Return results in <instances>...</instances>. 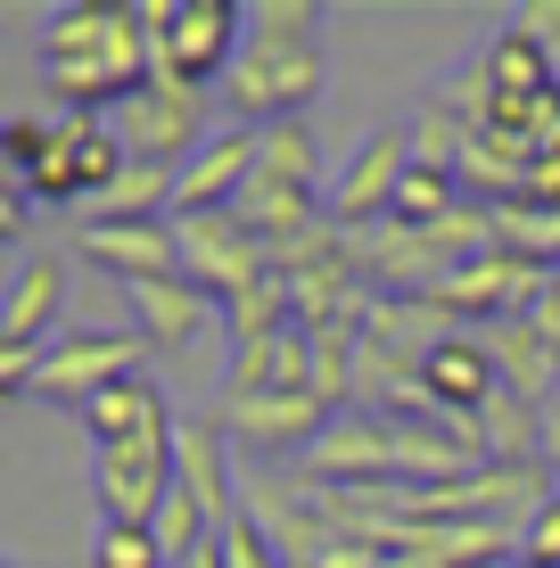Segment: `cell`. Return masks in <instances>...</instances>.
<instances>
[{"label":"cell","mask_w":560,"mask_h":568,"mask_svg":"<svg viewBox=\"0 0 560 568\" xmlns=\"http://www.w3.org/2000/svg\"><path fill=\"white\" fill-rule=\"evenodd\" d=\"M487 346H495V363H503V387L511 396H544L552 387V363H560V338L544 322H503V329H487Z\"/></svg>","instance_id":"ac0fdd59"},{"label":"cell","mask_w":560,"mask_h":568,"mask_svg":"<svg viewBox=\"0 0 560 568\" xmlns=\"http://www.w3.org/2000/svg\"><path fill=\"white\" fill-rule=\"evenodd\" d=\"M83 428H91V445H141V437H173V413H165L157 379L132 371V379H115L108 396L83 404Z\"/></svg>","instance_id":"5bb4252c"},{"label":"cell","mask_w":560,"mask_h":568,"mask_svg":"<svg viewBox=\"0 0 560 568\" xmlns=\"http://www.w3.org/2000/svg\"><path fill=\"white\" fill-rule=\"evenodd\" d=\"M141 17H149V42H157V83H182V91L223 83L247 42L240 0H141Z\"/></svg>","instance_id":"3957f363"},{"label":"cell","mask_w":560,"mask_h":568,"mask_svg":"<svg viewBox=\"0 0 560 568\" xmlns=\"http://www.w3.org/2000/svg\"><path fill=\"white\" fill-rule=\"evenodd\" d=\"M206 313H215V297H206L198 281H141L132 288V322H141V338L149 346H190L206 329Z\"/></svg>","instance_id":"2e32d148"},{"label":"cell","mask_w":560,"mask_h":568,"mask_svg":"<svg viewBox=\"0 0 560 568\" xmlns=\"http://www.w3.org/2000/svg\"><path fill=\"white\" fill-rule=\"evenodd\" d=\"M454 206H461V182H454L446 165H420V156H413V165H404V190H396V214H388V223L429 231V223H446Z\"/></svg>","instance_id":"7402d4cb"},{"label":"cell","mask_w":560,"mask_h":568,"mask_svg":"<svg viewBox=\"0 0 560 568\" xmlns=\"http://www.w3.org/2000/svg\"><path fill=\"white\" fill-rule=\"evenodd\" d=\"M413 379L446 420H487V404L503 396V363H495V346L470 338V329H437V338L420 346Z\"/></svg>","instance_id":"9c48e42d"},{"label":"cell","mask_w":560,"mask_h":568,"mask_svg":"<svg viewBox=\"0 0 560 568\" xmlns=\"http://www.w3.org/2000/svg\"><path fill=\"white\" fill-rule=\"evenodd\" d=\"M519 560H536V568H560V495L536 511L528 527H519Z\"/></svg>","instance_id":"4316f807"},{"label":"cell","mask_w":560,"mask_h":568,"mask_svg":"<svg viewBox=\"0 0 560 568\" xmlns=\"http://www.w3.org/2000/svg\"><path fill=\"white\" fill-rule=\"evenodd\" d=\"M552 281H560L552 264H536V256H519V247L495 240V247H478L470 264H454L420 305H446V313H470V322H495V313H528V305H544V297H552Z\"/></svg>","instance_id":"52a82bcc"},{"label":"cell","mask_w":560,"mask_h":568,"mask_svg":"<svg viewBox=\"0 0 560 568\" xmlns=\"http://www.w3.org/2000/svg\"><path fill=\"white\" fill-rule=\"evenodd\" d=\"M487 74H495V91H560L544 33H528L519 17H511L503 33H495V42H487Z\"/></svg>","instance_id":"ffe728a7"},{"label":"cell","mask_w":560,"mask_h":568,"mask_svg":"<svg viewBox=\"0 0 560 568\" xmlns=\"http://www.w3.org/2000/svg\"><path fill=\"white\" fill-rule=\"evenodd\" d=\"M503 568H536V560H503Z\"/></svg>","instance_id":"f1b7e54d"},{"label":"cell","mask_w":560,"mask_h":568,"mask_svg":"<svg viewBox=\"0 0 560 568\" xmlns=\"http://www.w3.org/2000/svg\"><path fill=\"white\" fill-rule=\"evenodd\" d=\"M322 404L330 396H223V428H247V437H305L322 428Z\"/></svg>","instance_id":"44dd1931"},{"label":"cell","mask_w":560,"mask_h":568,"mask_svg":"<svg viewBox=\"0 0 560 568\" xmlns=\"http://www.w3.org/2000/svg\"><path fill=\"white\" fill-rule=\"evenodd\" d=\"M231 428L223 420H173V469H182V486L215 511V527H231V454H223Z\"/></svg>","instance_id":"9a60e30c"},{"label":"cell","mask_w":560,"mask_h":568,"mask_svg":"<svg viewBox=\"0 0 560 568\" xmlns=\"http://www.w3.org/2000/svg\"><path fill=\"white\" fill-rule=\"evenodd\" d=\"M50 141H58V115H9L0 124V173H9V190H26L42 173Z\"/></svg>","instance_id":"603a6c76"},{"label":"cell","mask_w":560,"mask_h":568,"mask_svg":"<svg viewBox=\"0 0 560 568\" xmlns=\"http://www.w3.org/2000/svg\"><path fill=\"white\" fill-rule=\"evenodd\" d=\"M91 568H165L157 536L132 519H100V536H91Z\"/></svg>","instance_id":"cb8c5ba5"},{"label":"cell","mask_w":560,"mask_h":568,"mask_svg":"<svg viewBox=\"0 0 560 568\" xmlns=\"http://www.w3.org/2000/svg\"><path fill=\"white\" fill-rule=\"evenodd\" d=\"M173 486H182V469H173V437L91 445V495H100V519H132V527H149Z\"/></svg>","instance_id":"30bf717a"},{"label":"cell","mask_w":560,"mask_h":568,"mask_svg":"<svg viewBox=\"0 0 560 568\" xmlns=\"http://www.w3.org/2000/svg\"><path fill=\"white\" fill-rule=\"evenodd\" d=\"M115 141L132 149V165H173L182 173L215 132H206V91H182V83H157L149 74L124 108H115Z\"/></svg>","instance_id":"8992f818"},{"label":"cell","mask_w":560,"mask_h":568,"mask_svg":"<svg viewBox=\"0 0 560 568\" xmlns=\"http://www.w3.org/2000/svg\"><path fill=\"white\" fill-rule=\"evenodd\" d=\"M124 165H132V149L115 141V124L58 108V141H50V156H42V173L26 182V199H50V206L83 199V206H91V199H100V190H108Z\"/></svg>","instance_id":"ba28073f"},{"label":"cell","mask_w":560,"mask_h":568,"mask_svg":"<svg viewBox=\"0 0 560 568\" xmlns=\"http://www.w3.org/2000/svg\"><path fill=\"white\" fill-rule=\"evenodd\" d=\"M58 305H67V264L58 256H26L0 305V396H33V363L58 338Z\"/></svg>","instance_id":"5b68a950"},{"label":"cell","mask_w":560,"mask_h":568,"mask_svg":"<svg viewBox=\"0 0 560 568\" xmlns=\"http://www.w3.org/2000/svg\"><path fill=\"white\" fill-rule=\"evenodd\" d=\"M141 355H149L141 329H58V338L42 346V363H33V396L83 413L91 396H108L115 379H132Z\"/></svg>","instance_id":"277c9868"},{"label":"cell","mask_w":560,"mask_h":568,"mask_svg":"<svg viewBox=\"0 0 560 568\" xmlns=\"http://www.w3.org/2000/svg\"><path fill=\"white\" fill-rule=\"evenodd\" d=\"M83 256L115 272L124 288L141 281H182L190 256H182V231L173 223H83Z\"/></svg>","instance_id":"4fadbf2b"},{"label":"cell","mask_w":560,"mask_h":568,"mask_svg":"<svg viewBox=\"0 0 560 568\" xmlns=\"http://www.w3.org/2000/svg\"><path fill=\"white\" fill-rule=\"evenodd\" d=\"M223 568H288V560H281L273 527H264L256 511H240V519L223 527Z\"/></svg>","instance_id":"d4e9b609"},{"label":"cell","mask_w":560,"mask_h":568,"mask_svg":"<svg viewBox=\"0 0 560 568\" xmlns=\"http://www.w3.org/2000/svg\"><path fill=\"white\" fill-rule=\"evenodd\" d=\"M173 182H182L173 165H124L100 199L83 206V223H165L173 214Z\"/></svg>","instance_id":"e0dca14e"},{"label":"cell","mask_w":560,"mask_h":568,"mask_svg":"<svg viewBox=\"0 0 560 568\" xmlns=\"http://www.w3.org/2000/svg\"><path fill=\"white\" fill-rule=\"evenodd\" d=\"M42 67L50 91L74 115H115L132 91L157 74V42H149V17L141 0H67L42 33Z\"/></svg>","instance_id":"7a4b0ae2"},{"label":"cell","mask_w":560,"mask_h":568,"mask_svg":"<svg viewBox=\"0 0 560 568\" xmlns=\"http://www.w3.org/2000/svg\"><path fill=\"white\" fill-rule=\"evenodd\" d=\"M404 165H413V132L404 124H371L363 149L346 156V173L330 182V223H388L396 190H404Z\"/></svg>","instance_id":"8fae6325"},{"label":"cell","mask_w":560,"mask_h":568,"mask_svg":"<svg viewBox=\"0 0 560 568\" xmlns=\"http://www.w3.org/2000/svg\"><path fill=\"white\" fill-rule=\"evenodd\" d=\"M314 165H322V149H314V124H264L256 132V182L264 190H314Z\"/></svg>","instance_id":"d6986e66"},{"label":"cell","mask_w":560,"mask_h":568,"mask_svg":"<svg viewBox=\"0 0 560 568\" xmlns=\"http://www.w3.org/2000/svg\"><path fill=\"white\" fill-rule=\"evenodd\" d=\"M519 206H536V214H560V149H536V156H528V182H519Z\"/></svg>","instance_id":"484cf974"},{"label":"cell","mask_w":560,"mask_h":568,"mask_svg":"<svg viewBox=\"0 0 560 568\" xmlns=\"http://www.w3.org/2000/svg\"><path fill=\"white\" fill-rule=\"evenodd\" d=\"M322 91H330V50H322V9L314 0H264V9H247V42L223 74L231 124H247V132L297 124Z\"/></svg>","instance_id":"6da1fadb"},{"label":"cell","mask_w":560,"mask_h":568,"mask_svg":"<svg viewBox=\"0 0 560 568\" xmlns=\"http://www.w3.org/2000/svg\"><path fill=\"white\" fill-rule=\"evenodd\" d=\"M26 214H33V199H26V190H9V199H0V231L17 240V231H26Z\"/></svg>","instance_id":"83f0119b"},{"label":"cell","mask_w":560,"mask_h":568,"mask_svg":"<svg viewBox=\"0 0 560 568\" xmlns=\"http://www.w3.org/2000/svg\"><path fill=\"white\" fill-rule=\"evenodd\" d=\"M247 182H256V132H247V124H223L215 141H206V149L182 165V182H173V223L231 214Z\"/></svg>","instance_id":"7c38bea8"}]
</instances>
